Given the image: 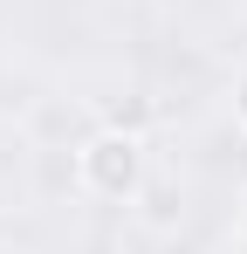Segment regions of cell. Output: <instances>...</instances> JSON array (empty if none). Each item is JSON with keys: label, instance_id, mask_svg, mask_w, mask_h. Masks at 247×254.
<instances>
[{"label": "cell", "instance_id": "obj_1", "mask_svg": "<svg viewBox=\"0 0 247 254\" xmlns=\"http://www.w3.org/2000/svg\"><path fill=\"white\" fill-rule=\"evenodd\" d=\"M76 186L89 192V199H110V206L137 199V192H144V137L103 124V130L76 151Z\"/></svg>", "mask_w": 247, "mask_h": 254}, {"label": "cell", "instance_id": "obj_2", "mask_svg": "<svg viewBox=\"0 0 247 254\" xmlns=\"http://www.w3.org/2000/svg\"><path fill=\"white\" fill-rule=\"evenodd\" d=\"M234 124L247 130V76H241V83H234Z\"/></svg>", "mask_w": 247, "mask_h": 254}, {"label": "cell", "instance_id": "obj_3", "mask_svg": "<svg viewBox=\"0 0 247 254\" xmlns=\"http://www.w3.org/2000/svg\"><path fill=\"white\" fill-rule=\"evenodd\" d=\"M241 241H247V199H241Z\"/></svg>", "mask_w": 247, "mask_h": 254}]
</instances>
